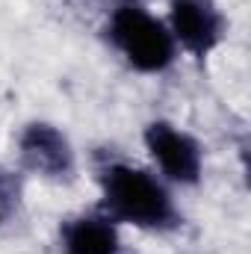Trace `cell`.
<instances>
[{
    "label": "cell",
    "instance_id": "1",
    "mask_svg": "<svg viewBox=\"0 0 251 254\" xmlns=\"http://www.w3.org/2000/svg\"><path fill=\"white\" fill-rule=\"evenodd\" d=\"M101 195L110 219L145 231H172L181 225L172 192L151 172L130 163H107L101 169Z\"/></svg>",
    "mask_w": 251,
    "mask_h": 254
},
{
    "label": "cell",
    "instance_id": "4",
    "mask_svg": "<svg viewBox=\"0 0 251 254\" xmlns=\"http://www.w3.org/2000/svg\"><path fill=\"white\" fill-rule=\"evenodd\" d=\"M169 33L195 60L210 57L225 39V15L216 0H169Z\"/></svg>",
    "mask_w": 251,
    "mask_h": 254
},
{
    "label": "cell",
    "instance_id": "6",
    "mask_svg": "<svg viewBox=\"0 0 251 254\" xmlns=\"http://www.w3.org/2000/svg\"><path fill=\"white\" fill-rule=\"evenodd\" d=\"M63 254H119L122 240L116 219L107 213H83L60 228Z\"/></svg>",
    "mask_w": 251,
    "mask_h": 254
},
{
    "label": "cell",
    "instance_id": "5",
    "mask_svg": "<svg viewBox=\"0 0 251 254\" xmlns=\"http://www.w3.org/2000/svg\"><path fill=\"white\" fill-rule=\"evenodd\" d=\"M145 148L169 181L181 187H195L201 181L204 172L201 145L187 130L175 127L172 122H151L145 127Z\"/></svg>",
    "mask_w": 251,
    "mask_h": 254
},
{
    "label": "cell",
    "instance_id": "7",
    "mask_svg": "<svg viewBox=\"0 0 251 254\" xmlns=\"http://www.w3.org/2000/svg\"><path fill=\"white\" fill-rule=\"evenodd\" d=\"M21 210V181L12 169L0 163V225L12 222Z\"/></svg>",
    "mask_w": 251,
    "mask_h": 254
},
{
    "label": "cell",
    "instance_id": "3",
    "mask_svg": "<svg viewBox=\"0 0 251 254\" xmlns=\"http://www.w3.org/2000/svg\"><path fill=\"white\" fill-rule=\"evenodd\" d=\"M18 154L27 172L68 184L77 172V157L71 148V139L51 122H30L18 136Z\"/></svg>",
    "mask_w": 251,
    "mask_h": 254
},
{
    "label": "cell",
    "instance_id": "2",
    "mask_svg": "<svg viewBox=\"0 0 251 254\" xmlns=\"http://www.w3.org/2000/svg\"><path fill=\"white\" fill-rule=\"evenodd\" d=\"M107 36L113 48L125 57V63L142 74H160L172 68L178 57V45L169 27L139 0H119L113 6Z\"/></svg>",
    "mask_w": 251,
    "mask_h": 254
}]
</instances>
